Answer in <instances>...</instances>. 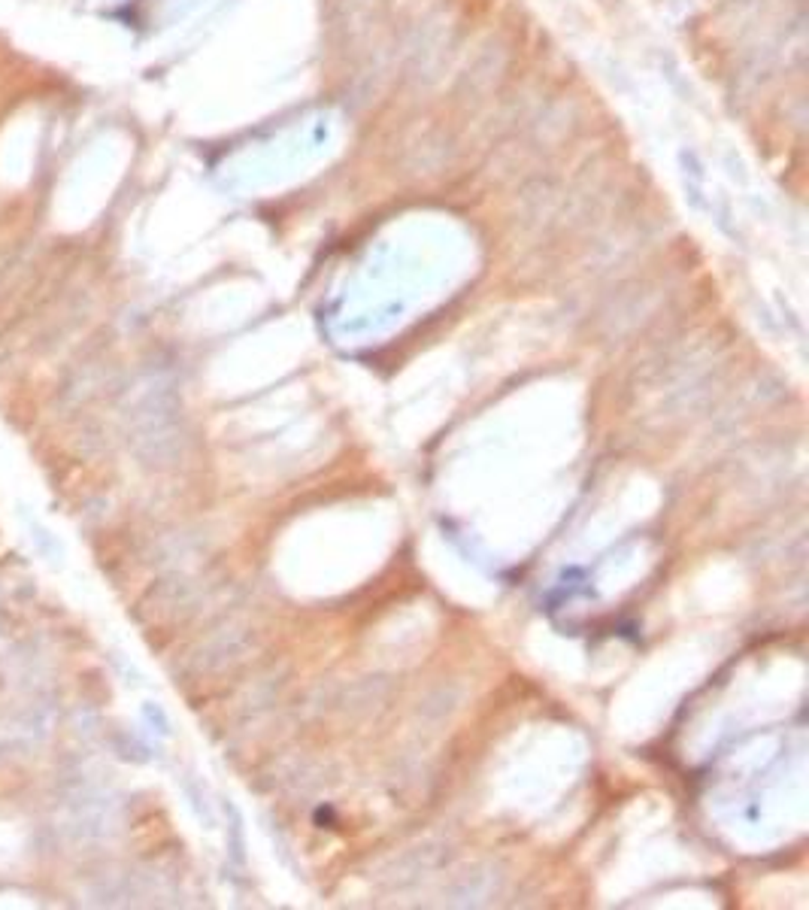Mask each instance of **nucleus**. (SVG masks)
I'll return each mask as SVG.
<instances>
[{
    "mask_svg": "<svg viewBox=\"0 0 809 910\" xmlns=\"http://www.w3.org/2000/svg\"><path fill=\"white\" fill-rule=\"evenodd\" d=\"M40 143V121L37 116H19L0 134V180L19 185L31 176Z\"/></svg>",
    "mask_w": 809,
    "mask_h": 910,
    "instance_id": "f257e3e1",
    "label": "nucleus"
},
{
    "mask_svg": "<svg viewBox=\"0 0 809 910\" xmlns=\"http://www.w3.org/2000/svg\"><path fill=\"white\" fill-rule=\"evenodd\" d=\"M110 161L112 152L106 149V143H94L67 167V176H64V185L58 192V207L67 210V216H73L85 204L88 194H94V185H101L103 170H110Z\"/></svg>",
    "mask_w": 809,
    "mask_h": 910,
    "instance_id": "f03ea898",
    "label": "nucleus"
}]
</instances>
